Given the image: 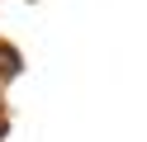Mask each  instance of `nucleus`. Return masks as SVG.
Returning <instances> with one entry per match:
<instances>
[{
	"label": "nucleus",
	"instance_id": "obj_1",
	"mask_svg": "<svg viewBox=\"0 0 147 142\" xmlns=\"http://www.w3.org/2000/svg\"><path fill=\"white\" fill-rule=\"evenodd\" d=\"M19 71V57H14V47H0V76H14Z\"/></svg>",
	"mask_w": 147,
	"mask_h": 142
}]
</instances>
